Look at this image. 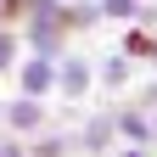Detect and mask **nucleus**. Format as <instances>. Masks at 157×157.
<instances>
[{"label": "nucleus", "instance_id": "nucleus-3", "mask_svg": "<svg viewBox=\"0 0 157 157\" xmlns=\"http://www.w3.org/2000/svg\"><path fill=\"white\" fill-rule=\"evenodd\" d=\"M28 90H34V95H39V90H51V67H45V62H34V67H28Z\"/></svg>", "mask_w": 157, "mask_h": 157}, {"label": "nucleus", "instance_id": "nucleus-7", "mask_svg": "<svg viewBox=\"0 0 157 157\" xmlns=\"http://www.w3.org/2000/svg\"><path fill=\"white\" fill-rule=\"evenodd\" d=\"M6 56H11V39H6V34H0V62H6Z\"/></svg>", "mask_w": 157, "mask_h": 157}, {"label": "nucleus", "instance_id": "nucleus-6", "mask_svg": "<svg viewBox=\"0 0 157 157\" xmlns=\"http://www.w3.org/2000/svg\"><path fill=\"white\" fill-rule=\"evenodd\" d=\"M107 11H112V17H135L140 6H135V0H107Z\"/></svg>", "mask_w": 157, "mask_h": 157}, {"label": "nucleus", "instance_id": "nucleus-4", "mask_svg": "<svg viewBox=\"0 0 157 157\" xmlns=\"http://www.w3.org/2000/svg\"><path fill=\"white\" fill-rule=\"evenodd\" d=\"M124 135H129V140H151V129H146V118H129V112H124Z\"/></svg>", "mask_w": 157, "mask_h": 157}, {"label": "nucleus", "instance_id": "nucleus-8", "mask_svg": "<svg viewBox=\"0 0 157 157\" xmlns=\"http://www.w3.org/2000/svg\"><path fill=\"white\" fill-rule=\"evenodd\" d=\"M124 157H140V151H124Z\"/></svg>", "mask_w": 157, "mask_h": 157}, {"label": "nucleus", "instance_id": "nucleus-2", "mask_svg": "<svg viewBox=\"0 0 157 157\" xmlns=\"http://www.w3.org/2000/svg\"><path fill=\"white\" fill-rule=\"evenodd\" d=\"M11 124H17V129H34V124H39V107H34V101L11 107Z\"/></svg>", "mask_w": 157, "mask_h": 157}, {"label": "nucleus", "instance_id": "nucleus-5", "mask_svg": "<svg viewBox=\"0 0 157 157\" xmlns=\"http://www.w3.org/2000/svg\"><path fill=\"white\" fill-rule=\"evenodd\" d=\"M124 45H129V56H151V51H157V45H151V39H146V34H129V39H124Z\"/></svg>", "mask_w": 157, "mask_h": 157}, {"label": "nucleus", "instance_id": "nucleus-1", "mask_svg": "<svg viewBox=\"0 0 157 157\" xmlns=\"http://www.w3.org/2000/svg\"><path fill=\"white\" fill-rule=\"evenodd\" d=\"M62 84H67V90H84V84H90V67H84V62H67V67H62Z\"/></svg>", "mask_w": 157, "mask_h": 157}]
</instances>
